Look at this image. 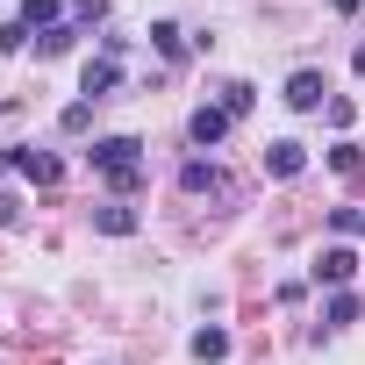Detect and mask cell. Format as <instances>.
<instances>
[{
	"mask_svg": "<svg viewBox=\"0 0 365 365\" xmlns=\"http://www.w3.org/2000/svg\"><path fill=\"white\" fill-rule=\"evenodd\" d=\"M93 230H101V237H136V208L108 201V208H93Z\"/></svg>",
	"mask_w": 365,
	"mask_h": 365,
	"instance_id": "cell-8",
	"label": "cell"
},
{
	"mask_svg": "<svg viewBox=\"0 0 365 365\" xmlns=\"http://www.w3.org/2000/svg\"><path fill=\"white\" fill-rule=\"evenodd\" d=\"M72 36H79L72 22H58V29H43V58H65V51H72Z\"/></svg>",
	"mask_w": 365,
	"mask_h": 365,
	"instance_id": "cell-16",
	"label": "cell"
},
{
	"mask_svg": "<svg viewBox=\"0 0 365 365\" xmlns=\"http://www.w3.org/2000/svg\"><path fill=\"white\" fill-rule=\"evenodd\" d=\"M301 165H308V150H301L294 136H279V143H265V172H272V179H301Z\"/></svg>",
	"mask_w": 365,
	"mask_h": 365,
	"instance_id": "cell-4",
	"label": "cell"
},
{
	"mask_svg": "<svg viewBox=\"0 0 365 365\" xmlns=\"http://www.w3.org/2000/svg\"><path fill=\"white\" fill-rule=\"evenodd\" d=\"M179 187H187V194H215L222 179H215V165H201V158H194V165H179Z\"/></svg>",
	"mask_w": 365,
	"mask_h": 365,
	"instance_id": "cell-12",
	"label": "cell"
},
{
	"mask_svg": "<svg viewBox=\"0 0 365 365\" xmlns=\"http://www.w3.org/2000/svg\"><path fill=\"white\" fill-rule=\"evenodd\" d=\"M115 79H122V65H115V58L101 51V58H86V72H79V93H93V101H101V93L115 86Z\"/></svg>",
	"mask_w": 365,
	"mask_h": 365,
	"instance_id": "cell-6",
	"label": "cell"
},
{
	"mask_svg": "<svg viewBox=\"0 0 365 365\" xmlns=\"http://www.w3.org/2000/svg\"><path fill=\"white\" fill-rule=\"evenodd\" d=\"M358 230H365V222H358Z\"/></svg>",
	"mask_w": 365,
	"mask_h": 365,
	"instance_id": "cell-23",
	"label": "cell"
},
{
	"mask_svg": "<svg viewBox=\"0 0 365 365\" xmlns=\"http://www.w3.org/2000/svg\"><path fill=\"white\" fill-rule=\"evenodd\" d=\"M322 115H329V129H351V115H358V108H351L344 93H329V101H322Z\"/></svg>",
	"mask_w": 365,
	"mask_h": 365,
	"instance_id": "cell-17",
	"label": "cell"
},
{
	"mask_svg": "<svg viewBox=\"0 0 365 365\" xmlns=\"http://www.w3.org/2000/svg\"><path fill=\"white\" fill-rule=\"evenodd\" d=\"M351 272H358V258H351V251H344V244H329V251H322V258H315V279H322V287H344V279H351Z\"/></svg>",
	"mask_w": 365,
	"mask_h": 365,
	"instance_id": "cell-7",
	"label": "cell"
},
{
	"mask_svg": "<svg viewBox=\"0 0 365 365\" xmlns=\"http://www.w3.org/2000/svg\"><path fill=\"white\" fill-rule=\"evenodd\" d=\"M65 0H22V29H58Z\"/></svg>",
	"mask_w": 365,
	"mask_h": 365,
	"instance_id": "cell-9",
	"label": "cell"
},
{
	"mask_svg": "<svg viewBox=\"0 0 365 365\" xmlns=\"http://www.w3.org/2000/svg\"><path fill=\"white\" fill-rule=\"evenodd\" d=\"M150 43H158V58H187V29L179 22H150Z\"/></svg>",
	"mask_w": 365,
	"mask_h": 365,
	"instance_id": "cell-10",
	"label": "cell"
},
{
	"mask_svg": "<svg viewBox=\"0 0 365 365\" xmlns=\"http://www.w3.org/2000/svg\"><path fill=\"white\" fill-rule=\"evenodd\" d=\"M58 122H65V129H72V136H79V129H86V122H93V108H86V101H72V108H65V115H58Z\"/></svg>",
	"mask_w": 365,
	"mask_h": 365,
	"instance_id": "cell-18",
	"label": "cell"
},
{
	"mask_svg": "<svg viewBox=\"0 0 365 365\" xmlns=\"http://www.w3.org/2000/svg\"><path fill=\"white\" fill-rule=\"evenodd\" d=\"M329 8H336V15H358V8H365V0H329Z\"/></svg>",
	"mask_w": 365,
	"mask_h": 365,
	"instance_id": "cell-21",
	"label": "cell"
},
{
	"mask_svg": "<svg viewBox=\"0 0 365 365\" xmlns=\"http://www.w3.org/2000/svg\"><path fill=\"white\" fill-rule=\"evenodd\" d=\"M251 101H258V93H251L244 79H230V86H222V108H230V122H244V115H251Z\"/></svg>",
	"mask_w": 365,
	"mask_h": 365,
	"instance_id": "cell-13",
	"label": "cell"
},
{
	"mask_svg": "<svg viewBox=\"0 0 365 365\" xmlns=\"http://www.w3.org/2000/svg\"><path fill=\"white\" fill-rule=\"evenodd\" d=\"M101 22H108L101 0H72V29H101Z\"/></svg>",
	"mask_w": 365,
	"mask_h": 365,
	"instance_id": "cell-15",
	"label": "cell"
},
{
	"mask_svg": "<svg viewBox=\"0 0 365 365\" xmlns=\"http://www.w3.org/2000/svg\"><path fill=\"white\" fill-rule=\"evenodd\" d=\"M322 322H329V329H344V322H358V294H329V308H322Z\"/></svg>",
	"mask_w": 365,
	"mask_h": 365,
	"instance_id": "cell-14",
	"label": "cell"
},
{
	"mask_svg": "<svg viewBox=\"0 0 365 365\" xmlns=\"http://www.w3.org/2000/svg\"><path fill=\"white\" fill-rule=\"evenodd\" d=\"M86 158H93V172L108 179L115 194H136V187H143V143H136V136H101Z\"/></svg>",
	"mask_w": 365,
	"mask_h": 365,
	"instance_id": "cell-1",
	"label": "cell"
},
{
	"mask_svg": "<svg viewBox=\"0 0 365 365\" xmlns=\"http://www.w3.org/2000/svg\"><path fill=\"white\" fill-rule=\"evenodd\" d=\"M351 72H358V79H365V43H358V51H351Z\"/></svg>",
	"mask_w": 365,
	"mask_h": 365,
	"instance_id": "cell-22",
	"label": "cell"
},
{
	"mask_svg": "<svg viewBox=\"0 0 365 365\" xmlns=\"http://www.w3.org/2000/svg\"><path fill=\"white\" fill-rule=\"evenodd\" d=\"M187 136H194L201 150H215V143L230 136V108H222V101H208V108H194V122H187Z\"/></svg>",
	"mask_w": 365,
	"mask_h": 365,
	"instance_id": "cell-3",
	"label": "cell"
},
{
	"mask_svg": "<svg viewBox=\"0 0 365 365\" xmlns=\"http://www.w3.org/2000/svg\"><path fill=\"white\" fill-rule=\"evenodd\" d=\"M194 358H208V365H215V358H230V329H215V322H208V329H194Z\"/></svg>",
	"mask_w": 365,
	"mask_h": 365,
	"instance_id": "cell-11",
	"label": "cell"
},
{
	"mask_svg": "<svg viewBox=\"0 0 365 365\" xmlns=\"http://www.w3.org/2000/svg\"><path fill=\"white\" fill-rule=\"evenodd\" d=\"M322 93H329V86H322V72H308V65L287 79V108H301V115H308V108H322Z\"/></svg>",
	"mask_w": 365,
	"mask_h": 365,
	"instance_id": "cell-5",
	"label": "cell"
},
{
	"mask_svg": "<svg viewBox=\"0 0 365 365\" xmlns=\"http://www.w3.org/2000/svg\"><path fill=\"white\" fill-rule=\"evenodd\" d=\"M15 172L29 179V187H58V179H65V165H58L51 150H36V143H22V150H15Z\"/></svg>",
	"mask_w": 365,
	"mask_h": 365,
	"instance_id": "cell-2",
	"label": "cell"
},
{
	"mask_svg": "<svg viewBox=\"0 0 365 365\" xmlns=\"http://www.w3.org/2000/svg\"><path fill=\"white\" fill-rule=\"evenodd\" d=\"M15 215H22V201H15V194H0V230H15Z\"/></svg>",
	"mask_w": 365,
	"mask_h": 365,
	"instance_id": "cell-20",
	"label": "cell"
},
{
	"mask_svg": "<svg viewBox=\"0 0 365 365\" xmlns=\"http://www.w3.org/2000/svg\"><path fill=\"white\" fill-rule=\"evenodd\" d=\"M329 165H336V172H358L365 158H358V143H336V150H329Z\"/></svg>",
	"mask_w": 365,
	"mask_h": 365,
	"instance_id": "cell-19",
	"label": "cell"
}]
</instances>
